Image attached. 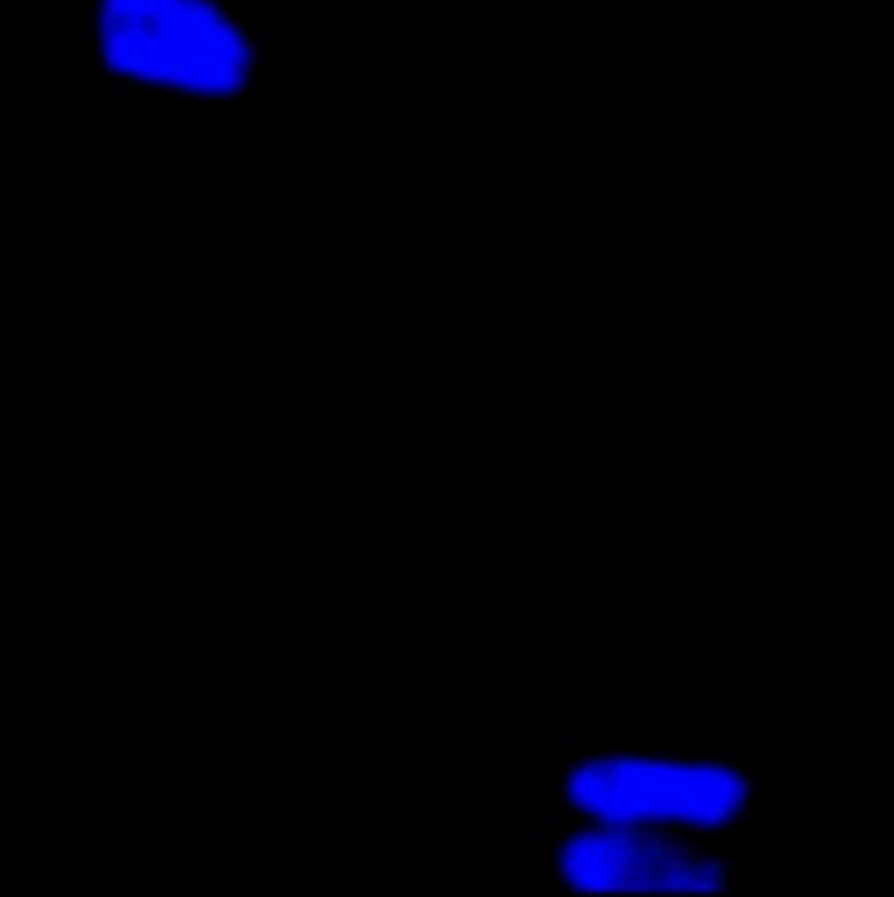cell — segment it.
<instances>
[{
	"label": "cell",
	"instance_id": "cell-2",
	"mask_svg": "<svg viewBox=\"0 0 894 897\" xmlns=\"http://www.w3.org/2000/svg\"><path fill=\"white\" fill-rule=\"evenodd\" d=\"M726 744H580L555 778V803L566 817L657 827L713 845H731L768 810L772 778L748 768Z\"/></svg>",
	"mask_w": 894,
	"mask_h": 897
},
{
	"label": "cell",
	"instance_id": "cell-1",
	"mask_svg": "<svg viewBox=\"0 0 894 897\" xmlns=\"http://www.w3.org/2000/svg\"><path fill=\"white\" fill-rule=\"evenodd\" d=\"M67 49L123 94L248 98L269 52L238 0H67Z\"/></svg>",
	"mask_w": 894,
	"mask_h": 897
},
{
	"label": "cell",
	"instance_id": "cell-3",
	"mask_svg": "<svg viewBox=\"0 0 894 897\" xmlns=\"http://www.w3.org/2000/svg\"><path fill=\"white\" fill-rule=\"evenodd\" d=\"M723 845L657 827L566 817L542 842V869L566 894H731Z\"/></svg>",
	"mask_w": 894,
	"mask_h": 897
}]
</instances>
